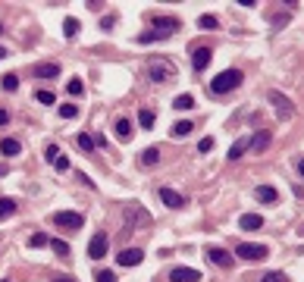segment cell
I'll return each mask as SVG.
<instances>
[{"instance_id": "37", "label": "cell", "mask_w": 304, "mask_h": 282, "mask_svg": "<svg viewBox=\"0 0 304 282\" xmlns=\"http://www.w3.org/2000/svg\"><path fill=\"white\" fill-rule=\"evenodd\" d=\"M44 157H48V160H50V163H54V160H56V157H60V148H56V144H50V148H48V150H44Z\"/></svg>"}, {"instance_id": "6", "label": "cell", "mask_w": 304, "mask_h": 282, "mask_svg": "<svg viewBox=\"0 0 304 282\" xmlns=\"http://www.w3.org/2000/svg\"><path fill=\"white\" fill-rule=\"evenodd\" d=\"M172 76H176V69H172L166 60H154L150 63V78L154 82H170Z\"/></svg>"}, {"instance_id": "25", "label": "cell", "mask_w": 304, "mask_h": 282, "mask_svg": "<svg viewBox=\"0 0 304 282\" xmlns=\"http://www.w3.org/2000/svg\"><path fill=\"white\" fill-rule=\"evenodd\" d=\"M266 144H270V132H260L257 138H251V148H254V150H264Z\"/></svg>"}, {"instance_id": "46", "label": "cell", "mask_w": 304, "mask_h": 282, "mask_svg": "<svg viewBox=\"0 0 304 282\" xmlns=\"http://www.w3.org/2000/svg\"><path fill=\"white\" fill-rule=\"evenodd\" d=\"M4 282H10V279H4Z\"/></svg>"}, {"instance_id": "32", "label": "cell", "mask_w": 304, "mask_h": 282, "mask_svg": "<svg viewBox=\"0 0 304 282\" xmlns=\"http://www.w3.org/2000/svg\"><path fill=\"white\" fill-rule=\"evenodd\" d=\"M48 242H50V238H48V235H41V232H38V235H32V238H28V244H32V248H44Z\"/></svg>"}, {"instance_id": "10", "label": "cell", "mask_w": 304, "mask_h": 282, "mask_svg": "<svg viewBox=\"0 0 304 282\" xmlns=\"http://www.w3.org/2000/svg\"><path fill=\"white\" fill-rule=\"evenodd\" d=\"M210 60H214V50H210V47H194V54H192V66L194 69H207Z\"/></svg>"}, {"instance_id": "40", "label": "cell", "mask_w": 304, "mask_h": 282, "mask_svg": "<svg viewBox=\"0 0 304 282\" xmlns=\"http://www.w3.org/2000/svg\"><path fill=\"white\" fill-rule=\"evenodd\" d=\"M38 100L41 104H54V91H38Z\"/></svg>"}, {"instance_id": "16", "label": "cell", "mask_w": 304, "mask_h": 282, "mask_svg": "<svg viewBox=\"0 0 304 282\" xmlns=\"http://www.w3.org/2000/svg\"><path fill=\"white\" fill-rule=\"evenodd\" d=\"M19 150H22V144L16 138H0V154H4V157H16Z\"/></svg>"}, {"instance_id": "5", "label": "cell", "mask_w": 304, "mask_h": 282, "mask_svg": "<svg viewBox=\"0 0 304 282\" xmlns=\"http://www.w3.org/2000/svg\"><path fill=\"white\" fill-rule=\"evenodd\" d=\"M107 248H110V238L104 232H94V235H91V242H88V257H91V260H100V257L107 254Z\"/></svg>"}, {"instance_id": "3", "label": "cell", "mask_w": 304, "mask_h": 282, "mask_svg": "<svg viewBox=\"0 0 304 282\" xmlns=\"http://www.w3.org/2000/svg\"><path fill=\"white\" fill-rule=\"evenodd\" d=\"M266 254H270V248L266 244H251V242H242L236 248V257H244V260H266Z\"/></svg>"}, {"instance_id": "21", "label": "cell", "mask_w": 304, "mask_h": 282, "mask_svg": "<svg viewBox=\"0 0 304 282\" xmlns=\"http://www.w3.org/2000/svg\"><path fill=\"white\" fill-rule=\"evenodd\" d=\"M13 214H16V201H13V198H0V220L13 216Z\"/></svg>"}, {"instance_id": "2", "label": "cell", "mask_w": 304, "mask_h": 282, "mask_svg": "<svg viewBox=\"0 0 304 282\" xmlns=\"http://www.w3.org/2000/svg\"><path fill=\"white\" fill-rule=\"evenodd\" d=\"M50 220H54V226H60V229H78L82 222H85V216H82L78 210H56Z\"/></svg>"}, {"instance_id": "35", "label": "cell", "mask_w": 304, "mask_h": 282, "mask_svg": "<svg viewBox=\"0 0 304 282\" xmlns=\"http://www.w3.org/2000/svg\"><path fill=\"white\" fill-rule=\"evenodd\" d=\"M54 166H56V172H66V170H69V160H66V157L60 154V157L54 160Z\"/></svg>"}, {"instance_id": "8", "label": "cell", "mask_w": 304, "mask_h": 282, "mask_svg": "<svg viewBox=\"0 0 304 282\" xmlns=\"http://www.w3.org/2000/svg\"><path fill=\"white\" fill-rule=\"evenodd\" d=\"M154 28H157L160 34H166V38H170V32H179V28H182V22H179L176 16H154Z\"/></svg>"}, {"instance_id": "12", "label": "cell", "mask_w": 304, "mask_h": 282, "mask_svg": "<svg viewBox=\"0 0 304 282\" xmlns=\"http://www.w3.org/2000/svg\"><path fill=\"white\" fill-rule=\"evenodd\" d=\"M160 201L166 204V207H172V210H179V207L185 204V198H182L179 192H172V188H166V185H163V188H160Z\"/></svg>"}, {"instance_id": "9", "label": "cell", "mask_w": 304, "mask_h": 282, "mask_svg": "<svg viewBox=\"0 0 304 282\" xmlns=\"http://www.w3.org/2000/svg\"><path fill=\"white\" fill-rule=\"evenodd\" d=\"M170 282H201V273L192 270V266H176L170 273Z\"/></svg>"}, {"instance_id": "14", "label": "cell", "mask_w": 304, "mask_h": 282, "mask_svg": "<svg viewBox=\"0 0 304 282\" xmlns=\"http://www.w3.org/2000/svg\"><path fill=\"white\" fill-rule=\"evenodd\" d=\"M207 257H210L216 266H232V260H236V257H232L229 251H223V248H207Z\"/></svg>"}, {"instance_id": "36", "label": "cell", "mask_w": 304, "mask_h": 282, "mask_svg": "<svg viewBox=\"0 0 304 282\" xmlns=\"http://www.w3.org/2000/svg\"><path fill=\"white\" fill-rule=\"evenodd\" d=\"M210 148H214V138H201V141H198V150H201V154H207Z\"/></svg>"}, {"instance_id": "22", "label": "cell", "mask_w": 304, "mask_h": 282, "mask_svg": "<svg viewBox=\"0 0 304 282\" xmlns=\"http://www.w3.org/2000/svg\"><path fill=\"white\" fill-rule=\"evenodd\" d=\"M172 107H176V110H192L194 107V98H192V94H179V98L172 100Z\"/></svg>"}, {"instance_id": "18", "label": "cell", "mask_w": 304, "mask_h": 282, "mask_svg": "<svg viewBox=\"0 0 304 282\" xmlns=\"http://www.w3.org/2000/svg\"><path fill=\"white\" fill-rule=\"evenodd\" d=\"M248 148H251V138H238L236 144L229 148V160H238V157H242V154H244V150H248Z\"/></svg>"}, {"instance_id": "13", "label": "cell", "mask_w": 304, "mask_h": 282, "mask_svg": "<svg viewBox=\"0 0 304 282\" xmlns=\"http://www.w3.org/2000/svg\"><path fill=\"white\" fill-rule=\"evenodd\" d=\"M32 76L34 78H56L60 76V63H38L32 69Z\"/></svg>"}, {"instance_id": "26", "label": "cell", "mask_w": 304, "mask_h": 282, "mask_svg": "<svg viewBox=\"0 0 304 282\" xmlns=\"http://www.w3.org/2000/svg\"><path fill=\"white\" fill-rule=\"evenodd\" d=\"M0 85H4V91H16V88H19V76H13V72H10V76H4V78H0Z\"/></svg>"}, {"instance_id": "23", "label": "cell", "mask_w": 304, "mask_h": 282, "mask_svg": "<svg viewBox=\"0 0 304 282\" xmlns=\"http://www.w3.org/2000/svg\"><path fill=\"white\" fill-rule=\"evenodd\" d=\"M63 34H66V38H76V34H78V22H76L72 16L63 19Z\"/></svg>"}, {"instance_id": "1", "label": "cell", "mask_w": 304, "mask_h": 282, "mask_svg": "<svg viewBox=\"0 0 304 282\" xmlns=\"http://www.w3.org/2000/svg\"><path fill=\"white\" fill-rule=\"evenodd\" d=\"M242 69H223L214 82H210V91L214 94H229V91H236L238 85H242Z\"/></svg>"}, {"instance_id": "27", "label": "cell", "mask_w": 304, "mask_h": 282, "mask_svg": "<svg viewBox=\"0 0 304 282\" xmlns=\"http://www.w3.org/2000/svg\"><path fill=\"white\" fill-rule=\"evenodd\" d=\"M76 141H78V148H82V150H94V138H91V135L78 132V138H76Z\"/></svg>"}, {"instance_id": "4", "label": "cell", "mask_w": 304, "mask_h": 282, "mask_svg": "<svg viewBox=\"0 0 304 282\" xmlns=\"http://www.w3.org/2000/svg\"><path fill=\"white\" fill-rule=\"evenodd\" d=\"M270 104L276 107V116H279V120H292V116H295V107H292V100L286 98V94L270 91Z\"/></svg>"}, {"instance_id": "11", "label": "cell", "mask_w": 304, "mask_h": 282, "mask_svg": "<svg viewBox=\"0 0 304 282\" xmlns=\"http://www.w3.org/2000/svg\"><path fill=\"white\" fill-rule=\"evenodd\" d=\"M254 198H257L260 204H276V201H279V192H276L273 185H257V188H254Z\"/></svg>"}, {"instance_id": "24", "label": "cell", "mask_w": 304, "mask_h": 282, "mask_svg": "<svg viewBox=\"0 0 304 282\" xmlns=\"http://www.w3.org/2000/svg\"><path fill=\"white\" fill-rule=\"evenodd\" d=\"M150 41H166V34H160V32H144V34H138V44H150Z\"/></svg>"}, {"instance_id": "20", "label": "cell", "mask_w": 304, "mask_h": 282, "mask_svg": "<svg viewBox=\"0 0 304 282\" xmlns=\"http://www.w3.org/2000/svg\"><path fill=\"white\" fill-rule=\"evenodd\" d=\"M192 128H194V126H192L188 120H182V122H176V126L170 128V135H172V138H185V135L192 132Z\"/></svg>"}, {"instance_id": "45", "label": "cell", "mask_w": 304, "mask_h": 282, "mask_svg": "<svg viewBox=\"0 0 304 282\" xmlns=\"http://www.w3.org/2000/svg\"><path fill=\"white\" fill-rule=\"evenodd\" d=\"M4 56H6V50H4V47H0V60H4Z\"/></svg>"}, {"instance_id": "38", "label": "cell", "mask_w": 304, "mask_h": 282, "mask_svg": "<svg viewBox=\"0 0 304 282\" xmlns=\"http://www.w3.org/2000/svg\"><path fill=\"white\" fill-rule=\"evenodd\" d=\"M113 26H116V16H104V19H100V28H104V32H110Z\"/></svg>"}, {"instance_id": "33", "label": "cell", "mask_w": 304, "mask_h": 282, "mask_svg": "<svg viewBox=\"0 0 304 282\" xmlns=\"http://www.w3.org/2000/svg\"><path fill=\"white\" fill-rule=\"evenodd\" d=\"M198 26H201V28H216V16H201V19H198Z\"/></svg>"}, {"instance_id": "17", "label": "cell", "mask_w": 304, "mask_h": 282, "mask_svg": "<svg viewBox=\"0 0 304 282\" xmlns=\"http://www.w3.org/2000/svg\"><path fill=\"white\" fill-rule=\"evenodd\" d=\"M132 135H135L132 122H128V120H116V138H120V141H132Z\"/></svg>"}, {"instance_id": "34", "label": "cell", "mask_w": 304, "mask_h": 282, "mask_svg": "<svg viewBox=\"0 0 304 282\" xmlns=\"http://www.w3.org/2000/svg\"><path fill=\"white\" fill-rule=\"evenodd\" d=\"M260 282H288V276H286V273H266Z\"/></svg>"}, {"instance_id": "28", "label": "cell", "mask_w": 304, "mask_h": 282, "mask_svg": "<svg viewBox=\"0 0 304 282\" xmlns=\"http://www.w3.org/2000/svg\"><path fill=\"white\" fill-rule=\"evenodd\" d=\"M60 116H63V120H76V116H78V107H76V104H63V107H60Z\"/></svg>"}, {"instance_id": "31", "label": "cell", "mask_w": 304, "mask_h": 282, "mask_svg": "<svg viewBox=\"0 0 304 282\" xmlns=\"http://www.w3.org/2000/svg\"><path fill=\"white\" fill-rule=\"evenodd\" d=\"M66 91H69V94H82V91H85V85H82V78L76 76V78H69V85H66Z\"/></svg>"}, {"instance_id": "41", "label": "cell", "mask_w": 304, "mask_h": 282, "mask_svg": "<svg viewBox=\"0 0 304 282\" xmlns=\"http://www.w3.org/2000/svg\"><path fill=\"white\" fill-rule=\"evenodd\" d=\"M6 122H10V113H6V110H0V126H6Z\"/></svg>"}, {"instance_id": "39", "label": "cell", "mask_w": 304, "mask_h": 282, "mask_svg": "<svg viewBox=\"0 0 304 282\" xmlns=\"http://www.w3.org/2000/svg\"><path fill=\"white\" fill-rule=\"evenodd\" d=\"M98 282H116V273H110V270H104V273H98Z\"/></svg>"}, {"instance_id": "44", "label": "cell", "mask_w": 304, "mask_h": 282, "mask_svg": "<svg viewBox=\"0 0 304 282\" xmlns=\"http://www.w3.org/2000/svg\"><path fill=\"white\" fill-rule=\"evenodd\" d=\"M4 176H6V166H0V179H4Z\"/></svg>"}, {"instance_id": "15", "label": "cell", "mask_w": 304, "mask_h": 282, "mask_svg": "<svg viewBox=\"0 0 304 282\" xmlns=\"http://www.w3.org/2000/svg\"><path fill=\"white\" fill-rule=\"evenodd\" d=\"M238 226H242L244 232H254V229H260V226H264V216H257V214H244V216L238 220Z\"/></svg>"}, {"instance_id": "7", "label": "cell", "mask_w": 304, "mask_h": 282, "mask_svg": "<svg viewBox=\"0 0 304 282\" xmlns=\"http://www.w3.org/2000/svg\"><path fill=\"white\" fill-rule=\"evenodd\" d=\"M142 260H144L142 248H126V251H120V257H116V264H120V266H138Z\"/></svg>"}, {"instance_id": "30", "label": "cell", "mask_w": 304, "mask_h": 282, "mask_svg": "<svg viewBox=\"0 0 304 282\" xmlns=\"http://www.w3.org/2000/svg\"><path fill=\"white\" fill-rule=\"evenodd\" d=\"M50 248H54L56 254H60V257H66V254H69V244H66L63 238H50Z\"/></svg>"}, {"instance_id": "29", "label": "cell", "mask_w": 304, "mask_h": 282, "mask_svg": "<svg viewBox=\"0 0 304 282\" xmlns=\"http://www.w3.org/2000/svg\"><path fill=\"white\" fill-rule=\"evenodd\" d=\"M138 122H142V128H154V113L142 110V113H138Z\"/></svg>"}, {"instance_id": "19", "label": "cell", "mask_w": 304, "mask_h": 282, "mask_svg": "<svg viewBox=\"0 0 304 282\" xmlns=\"http://www.w3.org/2000/svg\"><path fill=\"white\" fill-rule=\"evenodd\" d=\"M157 163H160V150L157 148L142 150V166H157Z\"/></svg>"}, {"instance_id": "42", "label": "cell", "mask_w": 304, "mask_h": 282, "mask_svg": "<svg viewBox=\"0 0 304 282\" xmlns=\"http://www.w3.org/2000/svg\"><path fill=\"white\" fill-rule=\"evenodd\" d=\"M54 282H72V279H69V276H56Z\"/></svg>"}, {"instance_id": "43", "label": "cell", "mask_w": 304, "mask_h": 282, "mask_svg": "<svg viewBox=\"0 0 304 282\" xmlns=\"http://www.w3.org/2000/svg\"><path fill=\"white\" fill-rule=\"evenodd\" d=\"M298 172H301V176H304V157H301V160H298Z\"/></svg>"}]
</instances>
